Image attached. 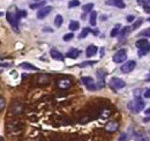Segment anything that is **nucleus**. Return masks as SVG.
<instances>
[{"mask_svg": "<svg viewBox=\"0 0 150 141\" xmlns=\"http://www.w3.org/2000/svg\"><path fill=\"white\" fill-rule=\"evenodd\" d=\"M6 19H7L8 23L11 24V27L13 28V30H14L15 33H19L20 19H19V16H18V8H16L15 6H12V7L8 9V12L6 13Z\"/></svg>", "mask_w": 150, "mask_h": 141, "instance_id": "obj_1", "label": "nucleus"}, {"mask_svg": "<svg viewBox=\"0 0 150 141\" xmlns=\"http://www.w3.org/2000/svg\"><path fill=\"white\" fill-rule=\"evenodd\" d=\"M109 86H110V88L112 89V90L118 91V90H120V89L125 88L126 82H125L124 80L119 79V78H112V79L110 80V82H109Z\"/></svg>", "mask_w": 150, "mask_h": 141, "instance_id": "obj_2", "label": "nucleus"}, {"mask_svg": "<svg viewBox=\"0 0 150 141\" xmlns=\"http://www.w3.org/2000/svg\"><path fill=\"white\" fill-rule=\"evenodd\" d=\"M24 109H25L24 104L16 101V102H13V103L11 104L9 111H11V113H13V115H22V113L24 112Z\"/></svg>", "mask_w": 150, "mask_h": 141, "instance_id": "obj_3", "label": "nucleus"}, {"mask_svg": "<svg viewBox=\"0 0 150 141\" xmlns=\"http://www.w3.org/2000/svg\"><path fill=\"white\" fill-rule=\"evenodd\" d=\"M128 109L132 110L134 113H139L140 111H142L144 109V102L141 100H135L134 102H131L128 104Z\"/></svg>", "mask_w": 150, "mask_h": 141, "instance_id": "obj_4", "label": "nucleus"}, {"mask_svg": "<svg viewBox=\"0 0 150 141\" xmlns=\"http://www.w3.org/2000/svg\"><path fill=\"white\" fill-rule=\"evenodd\" d=\"M126 58H127V51H126L125 49H121V50H119V51H117V52L114 53V56H113V61H114L115 64H120V63L125 61Z\"/></svg>", "mask_w": 150, "mask_h": 141, "instance_id": "obj_5", "label": "nucleus"}, {"mask_svg": "<svg viewBox=\"0 0 150 141\" xmlns=\"http://www.w3.org/2000/svg\"><path fill=\"white\" fill-rule=\"evenodd\" d=\"M72 85H73V82H72V80L71 79H68V78H64V79H59L58 81H57V87L60 89H68L72 87Z\"/></svg>", "mask_w": 150, "mask_h": 141, "instance_id": "obj_6", "label": "nucleus"}, {"mask_svg": "<svg viewBox=\"0 0 150 141\" xmlns=\"http://www.w3.org/2000/svg\"><path fill=\"white\" fill-rule=\"evenodd\" d=\"M135 67H136V63L134 60H129V61H126V64H124L121 66V72L122 73H131L134 70Z\"/></svg>", "mask_w": 150, "mask_h": 141, "instance_id": "obj_7", "label": "nucleus"}, {"mask_svg": "<svg viewBox=\"0 0 150 141\" xmlns=\"http://www.w3.org/2000/svg\"><path fill=\"white\" fill-rule=\"evenodd\" d=\"M52 9H53L52 6H44L43 8H40L37 12V19L42 20V19L46 18V16L50 14V12H51Z\"/></svg>", "mask_w": 150, "mask_h": 141, "instance_id": "obj_8", "label": "nucleus"}, {"mask_svg": "<svg viewBox=\"0 0 150 141\" xmlns=\"http://www.w3.org/2000/svg\"><path fill=\"white\" fill-rule=\"evenodd\" d=\"M82 82L84 83V86L89 90H96L97 87H96V83H95L94 79L93 78H89V76H84L82 78Z\"/></svg>", "mask_w": 150, "mask_h": 141, "instance_id": "obj_9", "label": "nucleus"}, {"mask_svg": "<svg viewBox=\"0 0 150 141\" xmlns=\"http://www.w3.org/2000/svg\"><path fill=\"white\" fill-rule=\"evenodd\" d=\"M106 5L117 7V8H125L126 7V4L124 2V0H108Z\"/></svg>", "mask_w": 150, "mask_h": 141, "instance_id": "obj_10", "label": "nucleus"}, {"mask_svg": "<svg viewBox=\"0 0 150 141\" xmlns=\"http://www.w3.org/2000/svg\"><path fill=\"white\" fill-rule=\"evenodd\" d=\"M50 80H51L50 75H47V74H42V75L38 76L37 83L40 85V86H45V85H49V83H50Z\"/></svg>", "mask_w": 150, "mask_h": 141, "instance_id": "obj_11", "label": "nucleus"}, {"mask_svg": "<svg viewBox=\"0 0 150 141\" xmlns=\"http://www.w3.org/2000/svg\"><path fill=\"white\" fill-rule=\"evenodd\" d=\"M119 128V123L118 122H109V123L105 125V130L108 131V132H110V133H113V132H115Z\"/></svg>", "mask_w": 150, "mask_h": 141, "instance_id": "obj_12", "label": "nucleus"}, {"mask_svg": "<svg viewBox=\"0 0 150 141\" xmlns=\"http://www.w3.org/2000/svg\"><path fill=\"white\" fill-rule=\"evenodd\" d=\"M50 54H51V57L53 58V59H56V60H59V61H64V54L60 52V51H58L57 49H51L50 50Z\"/></svg>", "mask_w": 150, "mask_h": 141, "instance_id": "obj_13", "label": "nucleus"}, {"mask_svg": "<svg viewBox=\"0 0 150 141\" xmlns=\"http://www.w3.org/2000/svg\"><path fill=\"white\" fill-rule=\"evenodd\" d=\"M80 54H81V51H80L79 49L72 48V49H71L68 52L66 53V57H67V58H72V59H75V58H77Z\"/></svg>", "mask_w": 150, "mask_h": 141, "instance_id": "obj_14", "label": "nucleus"}, {"mask_svg": "<svg viewBox=\"0 0 150 141\" xmlns=\"http://www.w3.org/2000/svg\"><path fill=\"white\" fill-rule=\"evenodd\" d=\"M131 33H132V28H131V27H125V28H122V30H120V31H119L120 39H124L125 37H127V36L129 35Z\"/></svg>", "mask_w": 150, "mask_h": 141, "instance_id": "obj_15", "label": "nucleus"}, {"mask_svg": "<svg viewBox=\"0 0 150 141\" xmlns=\"http://www.w3.org/2000/svg\"><path fill=\"white\" fill-rule=\"evenodd\" d=\"M98 51V49H97V46H95V45H89L88 48H87V57H93L95 56L96 53Z\"/></svg>", "mask_w": 150, "mask_h": 141, "instance_id": "obj_16", "label": "nucleus"}, {"mask_svg": "<svg viewBox=\"0 0 150 141\" xmlns=\"http://www.w3.org/2000/svg\"><path fill=\"white\" fill-rule=\"evenodd\" d=\"M20 67H22L23 70H38V68L36 66H34V65H31L29 63H22L20 65Z\"/></svg>", "mask_w": 150, "mask_h": 141, "instance_id": "obj_17", "label": "nucleus"}, {"mask_svg": "<svg viewBox=\"0 0 150 141\" xmlns=\"http://www.w3.org/2000/svg\"><path fill=\"white\" fill-rule=\"evenodd\" d=\"M90 33H91V29H90V28H88V27H86V28H83V29H82L81 34L79 35V38H80V39H83V38H86L87 36L89 35Z\"/></svg>", "mask_w": 150, "mask_h": 141, "instance_id": "obj_18", "label": "nucleus"}, {"mask_svg": "<svg viewBox=\"0 0 150 141\" xmlns=\"http://www.w3.org/2000/svg\"><path fill=\"white\" fill-rule=\"evenodd\" d=\"M149 48H150L149 44H148V45H144V46H142V48H140V49H139V56H140V57H143V56L148 54Z\"/></svg>", "mask_w": 150, "mask_h": 141, "instance_id": "obj_19", "label": "nucleus"}, {"mask_svg": "<svg viewBox=\"0 0 150 141\" xmlns=\"http://www.w3.org/2000/svg\"><path fill=\"white\" fill-rule=\"evenodd\" d=\"M45 6V1H38V2H34V4H31L30 5V8L31 9H40V8H43Z\"/></svg>", "mask_w": 150, "mask_h": 141, "instance_id": "obj_20", "label": "nucleus"}, {"mask_svg": "<svg viewBox=\"0 0 150 141\" xmlns=\"http://www.w3.org/2000/svg\"><path fill=\"white\" fill-rule=\"evenodd\" d=\"M89 21H90V24H91L93 27L96 26V23H97V13H96V12L91 11L90 16H89Z\"/></svg>", "mask_w": 150, "mask_h": 141, "instance_id": "obj_21", "label": "nucleus"}, {"mask_svg": "<svg viewBox=\"0 0 150 141\" xmlns=\"http://www.w3.org/2000/svg\"><path fill=\"white\" fill-rule=\"evenodd\" d=\"M69 30H72V31H75V30H77L79 28H80V23L77 22V21H75V20H73V21H71L69 22Z\"/></svg>", "mask_w": 150, "mask_h": 141, "instance_id": "obj_22", "label": "nucleus"}, {"mask_svg": "<svg viewBox=\"0 0 150 141\" xmlns=\"http://www.w3.org/2000/svg\"><path fill=\"white\" fill-rule=\"evenodd\" d=\"M148 44H149V41H148V39H140V41H137V42L135 43V45H136L137 49H140V48H142V46H144V45H148Z\"/></svg>", "mask_w": 150, "mask_h": 141, "instance_id": "obj_23", "label": "nucleus"}, {"mask_svg": "<svg viewBox=\"0 0 150 141\" xmlns=\"http://www.w3.org/2000/svg\"><path fill=\"white\" fill-rule=\"evenodd\" d=\"M93 8H94V4H87V5H84L83 7H82V9H83V12H86V13H89V12H91L93 11Z\"/></svg>", "mask_w": 150, "mask_h": 141, "instance_id": "obj_24", "label": "nucleus"}, {"mask_svg": "<svg viewBox=\"0 0 150 141\" xmlns=\"http://www.w3.org/2000/svg\"><path fill=\"white\" fill-rule=\"evenodd\" d=\"M62 22H64V19L61 15H57L56 19H54V26L56 27H60L61 24H62Z\"/></svg>", "mask_w": 150, "mask_h": 141, "instance_id": "obj_25", "label": "nucleus"}, {"mask_svg": "<svg viewBox=\"0 0 150 141\" xmlns=\"http://www.w3.org/2000/svg\"><path fill=\"white\" fill-rule=\"evenodd\" d=\"M142 23H143V19H142V18L137 19V20H136V21L134 22L133 27H131V28H132V29H137V28H139V27H140V26H141Z\"/></svg>", "mask_w": 150, "mask_h": 141, "instance_id": "obj_26", "label": "nucleus"}, {"mask_svg": "<svg viewBox=\"0 0 150 141\" xmlns=\"http://www.w3.org/2000/svg\"><path fill=\"white\" fill-rule=\"evenodd\" d=\"M142 6H143L146 13H150V0H144L143 4H142Z\"/></svg>", "mask_w": 150, "mask_h": 141, "instance_id": "obj_27", "label": "nucleus"}, {"mask_svg": "<svg viewBox=\"0 0 150 141\" xmlns=\"http://www.w3.org/2000/svg\"><path fill=\"white\" fill-rule=\"evenodd\" d=\"M119 29H120V24H117L111 31V37H115L117 35H119V31H120Z\"/></svg>", "mask_w": 150, "mask_h": 141, "instance_id": "obj_28", "label": "nucleus"}, {"mask_svg": "<svg viewBox=\"0 0 150 141\" xmlns=\"http://www.w3.org/2000/svg\"><path fill=\"white\" fill-rule=\"evenodd\" d=\"M73 38H74V34H73V33H68V34L64 35V37H62V39H64L65 42H69V41H72Z\"/></svg>", "mask_w": 150, "mask_h": 141, "instance_id": "obj_29", "label": "nucleus"}, {"mask_svg": "<svg viewBox=\"0 0 150 141\" xmlns=\"http://www.w3.org/2000/svg\"><path fill=\"white\" fill-rule=\"evenodd\" d=\"M77 6H80V1L79 0H72L68 4V8H74V7H77Z\"/></svg>", "mask_w": 150, "mask_h": 141, "instance_id": "obj_30", "label": "nucleus"}, {"mask_svg": "<svg viewBox=\"0 0 150 141\" xmlns=\"http://www.w3.org/2000/svg\"><path fill=\"white\" fill-rule=\"evenodd\" d=\"M96 61H84V63H81L79 65V67H86V66H91V65H95Z\"/></svg>", "mask_w": 150, "mask_h": 141, "instance_id": "obj_31", "label": "nucleus"}, {"mask_svg": "<svg viewBox=\"0 0 150 141\" xmlns=\"http://www.w3.org/2000/svg\"><path fill=\"white\" fill-rule=\"evenodd\" d=\"M5 105H6V101H5V98H4V97H1V96H0V111H2V110H4Z\"/></svg>", "mask_w": 150, "mask_h": 141, "instance_id": "obj_32", "label": "nucleus"}, {"mask_svg": "<svg viewBox=\"0 0 150 141\" xmlns=\"http://www.w3.org/2000/svg\"><path fill=\"white\" fill-rule=\"evenodd\" d=\"M18 16H19V19L25 18V16H27V12H25V11H19V9H18Z\"/></svg>", "mask_w": 150, "mask_h": 141, "instance_id": "obj_33", "label": "nucleus"}, {"mask_svg": "<svg viewBox=\"0 0 150 141\" xmlns=\"http://www.w3.org/2000/svg\"><path fill=\"white\" fill-rule=\"evenodd\" d=\"M127 140H128V135H127L126 133L120 134V137H119V141H127Z\"/></svg>", "mask_w": 150, "mask_h": 141, "instance_id": "obj_34", "label": "nucleus"}, {"mask_svg": "<svg viewBox=\"0 0 150 141\" xmlns=\"http://www.w3.org/2000/svg\"><path fill=\"white\" fill-rule=\"evenodd\" d=\"M143 96H144L146 98H149V97H150V89L149 88L146 89V93L143 94Z\"/></svg>", "mask_w": 150, "mask_h": 141, "instance_id": "obj_35", "label": "nucleus"}, {"mask_svg": "<svg viewBox=\"0 0 150 141\" xmlns=\"http://www.w3.org/2000/svg\"><path fill=\"white\" fill-rule=\"evenodd\" d=\"M149 34H150V31H149V29H147V30H146V31H143V33H141V34H140V36H147V37H149Z\"/></svg>", "mask_w": 150, "mask_h": 141, "instance_id": "obj_36", "label": "nucleus"}, {"mask_svg": "<svg viewBox=\"0 0 150 141\" xmlns=\"http://www.w3.org/2000/svg\"><path fill=\"white\" fill-rule=\"evenodd\" d=\"M127 20H128L129 22H132V21H134V20H135V18H134L133 15H128V16H127Z\"/></svg>", "mask_w": 150, "mask_h": 141, "instance_id": "obj_37", "label": "nucleus"}, {"mask_svg": "<svg viewBox=\"0 0 150 141\" xmlns=\"http://www.w3.org/2000/svg\"><path fill=\"white\" fill-rule=\"evenodd\" d=\"M0 66H11V64H8V63H0Z\"/></svg>", "mask_w": 150, "mask_h": 141, "instance_id": "obj_38", "label": "nucleus"}, {"mask_svg": "<svg viewBox=\"0 0 150 141\" xmlns=\"http://www.w3.org/2000/svg\"><path fill=\"white\" fill-rule=\"evenodd\" d=\"M136 141H148V140L144 139V138H139V139H136Z\"/></svg>", "mask_w": 150, "mask_h": 141, "instance_id": "obj_39", "label": "nucleus"}, {"mask_svg": "<svg viewBox=\"0 0 150 141\" xmlns=\"http://www.w3.org/2000/svg\"><path fill=\"white\" fill-rule=\"evenodd\" d=\"M103 54H104V49L102 48V49H100V57H103Z\"/></svg>", "mask_w": 150, "mask_h": 141, "instance_id": "obj_40", "label": "nucleus"}, {"mask_svg": "<svg viewBox=\"0 0 150 141\" xmlns=\"http://www.w3.org/2000/svg\"><path fill=\"white\" fill-rule=\"evenodd\" d=\"M149 112H150V109H147V110H146V115L149 116Z\"/></svg>", "mask_w": 150, "mask_h": 141, "instance_id": "obj_41", "label": "nucleus"}, {"mask_svg": "<svg viewBox=\"0 0 150 141\" xmlns=\"http://www.w3.org/2000/svg\"><path fill=\"white\" fill-rule=\"evenodd\" d=\"M143 1H144V0H137V2H139V5H142V4H143Z\"/></svg>", "mask_w": 150, "mask_h": 141, "instance_id": "obj_42", "label": "nucleus"}, {"mask_svg": "<svg viewBox=\"0 0 150 141\" xmlns=\"http://www.w3.org/2000/svg\"><path fill=\"white\" fill-rule=\"evenodd\" d=\"M1 15H2V13H1V12H0V16H1Z\"/></svg>", "mask_w": 150, "mask_h": 141, "instance_id": "obj_43", "label": "nucleus"}, {"mask_svg": "<svg viewBox=\"0 0 150 141\" xmlns=\"http://www.w3.org/2000/svg\"><path fill=\"white\" fill-rule=\"evenodd\" d=\"M0 141H4V140H2V139H1V138H0Z\"/></svg>", "mask_w": 150, "mask_h": 141, "instance_id": "obj_44", "label": "nucleus"}, {"mask_svg": "<svg viewBox=\"0 0 150 141\" xmlns=\"http://www.w3.org/2000/svg\"><path fill=\"white\" fill-rule=\"evenodd\" d=\"M36 1H39V0H36Z\"/></svg>", "mask_w": 150, "mask_h": 141, "instance_id": "obj_45", "label": "nucleus"}]
</instances>
